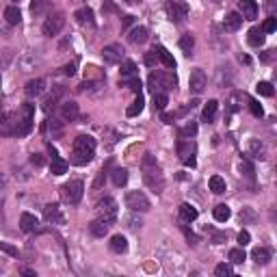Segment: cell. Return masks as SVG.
Returning a JSON list of instances; mask_svg holds the SVG:
<instances>
[{
    "label": "cell",
    "instance_id": "cell-1",
    "mask_svg": "<svg viewBox=\"0 0 277 277\" xmlns=\"http://www.w3.org/2000/svg\"><path fill=\"white\" fill-rule=\"evenodd\" d=\"M93 154H95V139L89 137V134H80V137L74 139V145H72V165H89L93 160Z\"/></svg>",
    "mask_w": 277,
    "mask_h": 277
},
{
    "label": "cell",
    "instance_id": "cell-2",
    "mask_svg": "<svg viewBox=\"0 0 277 277\" xmlns=\"http://www.w3.org/2000/svg\"><path fill=\"white\" fill-rule=\"evenodd\" d=\"M141 171H143V180L145 184L152 188L154 193H162L165 188V176H162L158 162L152 154H145L143 160H141Z\"/></svg>",
    "mask_w": 277,
    "mask_h": 277
},
{
    "label": "cell",
    "instance_id": "cell-3",
    "mask_svg": "<svg viewBox=\"0 0 277 277\" xmlns=\"http://www.w3.org/2000/svg\"><path fill=\"white\" fill-rule=\"evenodd\" d=\"M148 83L154 93H167V91H173L178 87V78L173 72H152Z\"/></svg>",
    "mask_w": 277,
    "mask_h": 277
},
{
    "label": "cell",
    "instance_id": "cell-4",
    "mask_svg": "<svg viewBox=\"0 0 277 277\" xmlns=\"http://www.w3.org/2000/svg\"><path fill=\"white\" fill-rule=\"evenodd\" d=\"M83 193H85V186L80 180H69L61 186V197H63V202L69 206L78 204L80 199H83Z\"/></svg>",
    "mask_w": 277,
    "mask_h": 277
},
{
    "label": "cell",
    "instance_id": "cell-5",
    "mask_svg": "<svg viewBox=\"0 0 277 277\" xmlns=\"http://www.w3.org/2000/svg\"><path fill=\"white\" fill-rule=\"evenodd\" d=\"M176 150H178V156H180V160L184 162V165H186V167H195V152H197L195 141L180 137V141H178V145H176Z\"/></svg>",
    "mask_w": 277,
    "mask_h": 277
},
{
    "label": "cell",
    "instance_id": "cell-6",
    "mask_svg": "<svg viewBox=\"0 0 277 277\" xmlns=\"http://www.w3.org/2000/svg\"><path fill=\"white\" fill-rule=\"evenodd\" d=\"M97 219L106 221L108 225L115 223V219H117V202L113 197H104L100 204H97Z\"/></svg>",
    "mask_w": 277,
    "mask_h": 277
},
{
    "label": "cell",
    "instance_id": "cell-7",
    "mask_svg": "<svg viewBox=\"0 0 277 277\" xmlns=\"http://www.w3.org/2000/svg\"><path fill=\"white\" fill-rule=\"evenodd\" d=\"M126 206L132 210V213H148V210L152 208L150 199L145 197V193H141V191H130L126 195Z\"/></svg>",
    "mask_w": 277,
    "mask_h": 277
},
{
    "label": "cell",
    "instance_id": "cell-8",
    "mask_svg": "<svg viewBox=\"0 0 277 277\" xmlns=\"http://www.w3.org/2000/svg\"><path fill=\"white\" fill-rule=\"evenodd\" d=\"M165 11L171 18V22H176V24H182V22L188 18V7L182 0H169V2L165 4Z\"/></svg>",
    "mask_w": 277,
    "mask_h": 277
},
{
    "label": "cell",
    "instance_id": "cell-9",
    "mask_svg": "<svg viewBox=\"0 0 277 277\" xmlns=\"http://www.w3.org/2000/svg\"><path fill=\"white\" fill-rule=\"evenodd\" d=\"M63 26H65V13H54V15H50L46 22H43V35L46 37H54V35H59V32L63 31Z\"/></svg>",
    "mask_w": 277,
    "mask_h": 277
},
{
    "label": "cell",
    "instance_id": "cell-10",
    "mask_svg": "<svg viewBox=\"0 0 277 277\" xmlns=\"http://www.w3.org/2000/svg\"><path fill=\"white\" fill-rule=\"evenodd\" d=\"M102 59L106 65H117L123 61V48L119 43H111V46L102 48Z\"/></svg>",
    "mask_w": 277,
    "mask_h": 277
},
{
    "label": "cell",
    "instance_id": "cell-11",
    "mask_svg": "<svg viewBox=\"0 0 277 277\" xmlns=\"http://www.w3.org/2000/svg\"><path fill=\"white\" fill-rule=\"evenodd\" d=\"M206 85H208V76H206L204 69H199V67L193 69L191 78H188V89H191L195 95H199L206 89Z\"/></svg>",
    "mask_w": 277,
    "mask_h": 277
},
{
    "label": "cell",
    "instance_id": "cell-12",
    "mask_svg": "<svg viewBox=\"0 0 277 277\" xmlns=\"http://www.w3.org/2000/svg\"><path fill=\"white\" fill-rule=\"evenodd\" d=\"M37 227H39V221H37L35 215L22 213V216H20V230L24 232V234H32V232H37Z\"/></svg>",
    "mask_w": 277,
    "mask_h": 277
},
{
    "label": "cell",
    "instance_id": "cell-13",
    "mask_svg": "<svg viewBox=\"0 0 277 277\" xmlns=\"http://www.w3.org/2000/svg\"><path fill=\"white\" fill-rule=\"evenodd\" d=\"M15 130H18V115L11 113L0 122V137H11V134H15Z\"/></svg>",
    "mask_w": 277,
    "mask_h": 277
},
{
    "label": "cell",
    "instance_id": "cell-14",
    "mask_svg": "<svg viewBox=\"0 0 277 277\" xmlns=\"http://www.w3.org/2000/svg\"><path fill=\"white\" fill-rule=\"evenodd\" d=\"M247 156H251V158H256V160H264V158H267V148L262 145V141H258V139L249 141Z\"/></svg>",
    "mask_w": 277,
    "mask_h": 277
},
{
    "label": "cell",
    "instance_id": "cell-15",
    "mask_svg": "<svg viewBox=\"0 0 277 277\" xmlns=\"http://www.w3.org/2000/svg\"><path fill=\"white\" fill-rule=\"evenodd\" d=\"M241 15L243 20H256L258 18V4L256 0H241Z\"/></svg>",
    "mask_w": 277,
    "mask_h": 277
},
{
    "label": "cell",
    "instance_id": "cell-16",
    "mask_svg": "<svg viewBox=\"0 0 277 277\" xmlns=\"http://www.w3.org/2000/svg\"><path fill=\"white\" fill-rule=\"evenodd\" d=\"M128 41L132 43V46H141V43H145L148 41V29H145V26H134V29L128 32Z\"/></svg>",
    "mask_w": 277,
    "mask_h": 277
},
{
    "label": "cell",
    "instance_id": "cell-17",
    "mask_svg": "<svg viewBox=\"0 0 277 277\" xmlns=\"http://www.w3.org/2000/svg\"><path fill=\"white\" fill-rule=\"evenodd\" d=\"M24 91H26V95L29 97H39L43 91H46V83H43L41 78H35V80H29L24 87Z\"/></svg>",
    "mask_w": 277,
    "mask_h": 277
},
{
    "label": "cell",
    "instance_id": "cell-18",
    "mask_svg": "<svg viewBox=\"0 0 277 277\" xmlns=\"http://www.w3.org/2000/svg\"><path fill=\"white\" fill-rule=\"evenodd\" d=\"M43 216H46L48 223H63V215H61L57 204H48L46 208H43Z\"/></svg>",
    "mask_w": 277,
    "mask_h": 277
},
{
    "label": "cell",
    "instance_id": "cell-19",
    "mask_svg": "<svg viewBox=\"0 0 277 277\" xmlns=\"http://www.w3.org/2000/svg\"><path fill=\"white\" fill-rule=\"evenodd\" d=\"M241 24H243V15L241 13H236V11H232V13H227L225 15V22H223V29L227 32H234L241 29Z\"/></svg>",
    "mask_w": 277,
    "mask_h": 277
},
{
    "label": "cell",
    "instance_id": "cell-20",
    "mask_svg": "<svg viewBox=\"0 0 277 277\" xmlns=\"http://www.w3.org/2000/svg\"><path fill=\"white\" fill-rule=\"evenodd\" d=\"M61 117H63V122H76L78 119V104L76 102H63Z\"/></svg>",
    "mask_w": 277,
    "mask_h": 277
},
{
    "label": "cell",
    "instance_id": "cell-21",
    "mask_svg": "<svg viewBox=\"0 0 277 277\" xmlns=\"http://www.w3.org/2000/svg\"><path fill=\"white\" fill-rule=\"evenodd\" d=\"M108 230H111V225L106 223V221H102V219H95V221H91V225H89V232L93 234L95 238H104L108 234Z\"/></svg>",
    "mask_w": 277,
    "mask_h": 277
},
{
    "label": "cell",
    "instance_id": "cell-22",
    "mask_svg": "<svg viewBox=\"0 0 277 277\" xmlns=\"http://www.w3.org/2000/svg\"><path fill=\"white\" fill-rule=\"evenodd\" d=\"M108 247H111L113 253H126L128 251V241L122 234H115L111 238V243H108Z\"/></svg>",
    "mask_w": 277,
    "mask_h": 277
},
{
    "label": "cell",
    "instance_id": "cell-23",
    "mask_svg": "<svg viewBox=\"0 0 277 277\" xmlns=\"http://www.w3.org/2000/svg\"><path fill=\"white\" fill-rule=\"evenodd\" d=\"M216 111H219V102L216 100H208L206 102V106H204V111H202V119L204 122H215V117H216Z\"/></svg>",
    "mask_w": 277,
    "mask_h": 277
},
{
    "label": "cell",
    "instance_id": "cell-24",
    "mask_svg": "<svg viewBox=\"0 0 277 277\" xmlns=\"http://www.w3.org/2000/svg\"><path fill=\"white\" fill-rule=\"evenodd\" d=\"M264 39H267V37H264V31H262V29H258V26H253V29L249 31V35H247V41L251 43L253 48L264 46Z\"/></svg>",
    "mask_w": 277,
    "mask_h": 277
},
{
    "label": "cell",
    "instance_id": "cell-25",
    "mask_svg": "<svg viewBox=\"0 0 277 277\" xmlns=\"http://www.w3.org/2000/svg\"><path fill=\"white\" fill-rule=\"evenodd\" d=\"M251 260L256 264H269L271 262V251L267 247H256L251 251Z\"/></svg>",
    "mask_w": 277,
    "mask_h": 277
},
{
    "label": "cell",
    "instance_id": "cell-26",
    "mask_svg": "<svg viewBox=\"0 0 277 277\" xmlns=\"http://www.w3.org/2000/svg\"><path fill=\"white\" fill-rule=\"evenodd\" d=\"M4 20H7V24H11V26H18V24H20V20H22L20 7L11 4V7L4 9Z\"/></svg>",
    "mask_w": 277,
    "mask_h": 277
},
{
    "label": "cell",
    "instance_id": "cell-27",
    "mask_svg": "<svg viewBox=\"0 0 277 277\" xmlns=\"http://www.w3.org/2000/svg\"><path fill=\"white\" fill-rule=\"evenodd\" d=\"M178 210H180V219L184 223H193V221L197 219V210H195L191 204H182Z\"/></svg>",
    "mask_w": 277,
    "mask_h": 277
},
{
    "label": "cell",
    "instance_id": "cell-28",
    "mask_svg": "<svg viewBox=\"0 0 277 277\" xmlns=\"http://www.w3.org/2000/svg\"><path fill=\"white\" fill-rule=\"evenodd\" d=\"M76 20H78V24H89V26H93V24H95V20H93V11H91L89 7H83V9L76 11Z\"/></svg>",
    "mask_w": 277,
    "mask_h": 277
},
{
    "label": "cell",
    "instance_id": "cell-29",
    "mask_svg": "<svg viewBox=\"0 0 277 277\" xmlns=\"http://www.w3.org/2000/svg\"><path fill=\"white\" fill-rule=\"evenodd\" d=\"M156 52H158V61L165 63V67H169V69H176V59L169 54V50L167 48H162V46H156Z\"/></svg>",
    "mask_w": 277,
    "mask_h": 277
},
{
    "label": "cell",
    "instance_id": "cell-30",
    "mask_svg": "<svg viewBox=\"0 0 277 277\" xmlns=\"http://www.w3.org/2000/svg\"><path fill=\"white\" fill-rule=\"evenodd\" d=\"M213 215H215V219L219 221V223H225V221H227V219H230V216H232V210H230V206H225V204H219V206H215Z\"/></svg>",
    "mask_w": 277,
    "mask_h": 277
},
{
    "label": "cell",
    "instance_id": "cell-31",
    "mask_svg": "<svg viewBox=\"0 0 277 277\" xmlns=\"http://www.w3.org/2000/svg\"><path fill=\"white\" fill-rule=\"evenodd\" d=\"M111 178H113V184H115V186H126V182H128V169L117 167V169H113Z\"/></svg>",
    "mask_w": 277,
    "mask_h": 277
},
{
    "label": "cell",
    "instance_id": "cell-32",
    "mask_svg": "<svg viewBox=\"0 0 277 277\" xmlns=\"http://www.w3.org/2000/svg\"><path fill=\"white\" fill-rule=\"evenodd\" d=\"M52 0H32L31 2V13L32 15H43L48 9H50Z\"/></svg>",
    "mask_w": 277,
    "mask_h": 277
},
{
    "label": "cell",
    "instance_id": "cell-33",
    "mask_svg": "<svg viewBox=\"0 0 277 277\" xmlns=\"http://www.w3.org/2000/svg\"><path fill=\"white\" fill-rule=\"evenodd\" d=\"M180 48H182V52L186 54V57H191V54H193L195 37L191 35V32H186V35H182V37H180Z\"/></svg>",
    "mask_w": 277,
    "mask_h": 277
},
{
    "label": "cell",
    "instance_id": "cell-34",
    "mask_svg": "<svg viewBox=\"0 0 277 277\" xmlns=\"http://www.w3.org/2000/svg\"><path fill=\"white\" fill-rule=\"evenodd\" d=\"M50 171H52V176H63V173L67 171V162H65L61 156H54L52 165H50Z\"/></svg>",
    "mask_w": 277,
    "mask_h": 277
},
{
    "label": "cell",
    "instance_id": "cell-35",
    "mask_svg": "<svg viewBox=\"0 0 277 277\" xmlns=\"http://www.w3.org/2000/svg\"><path fill=\"white\" fill-rule=\"evenodd\" d=\"M210 191H213L215 195H221V193H225V180L221 176H213L210 178Z\"/></svg>",
    "mask_w": 277,
    "mask_h": 277
},
{
    "label": "cell",
    "instance_id": "cell-36",
    "mask_svg": "<svg viewBox=\"0 0 277 277\" xmlns=\"http://www.w3.org/2000/svg\"><path fill=\"white\" fill-rule=\"evenodd\" d=\"M143 106H145V102H143V95L137 93V100L132 102V106H128V117H137L141 111H143Z\"/></svg>",
    "mask_w": 277,
    "mask_h": 277
},
{
    "label": "cell",
    "instance_id": "cell-37",
    "mask_svg": "<svg viewBox=\"0 0 277 277\" xmlns=\"http://www.w3.org/2000/svg\"><path fill=\"white\" fill-rule=\"evenodd\" d=\"M39 63V59L32 57V54H24V57L20 59V65H22V72H31L35 65Z\"/></svg>",
    "mask_w": 277,
    "mask_h": 277
},
{
    "label": "cell",
    "instance_id": "cell-38",
    "mask_svg": "<svg viewBox=\"0 0 277 277\" xmlns=\"http://www.w3.org/2000/svg\"><path fill=\"white\" fill-rule=\"evenodd\" d=\"M230 260H232V264H243V262H245V260H247L245 249H243V247L232 249V251H230Z\"/></svg>",
    "mask_w": 277,
    "mask_h": 277
},
{
    "label": "cell",
    "instance_id": "cell-39",
    "mask_svg": "<svg viewBox=\"0 0 277 277\" xmlns=\"http://www.w3.org/2000/svg\"><path fill=\"white\" fill-rule=\"evenodd\" d=\"M48 128H50V132H52V139H61L63 137V126H61L59 119H50V122H48Z\"/></svg>",
    "mask_w": 277,
    "mask_h": 277
},
{
    "label": "cell",
    "instance_id": "cell-40",
    "mask_svg": "<svg viewBox=\"0 0 277 277\" xmlns=\"http://www.w3.org/2000/svg\"><path fill=\"white\" fill-rule=\"evenodd\" d=\"M122 85H128L134 93H141V80L137 76H128V78H122Z\"/></svg>",
    "mask_w": 277,
    "mask_h": 277
},
{
    "label": "cell",
    "instance_id": "cell-41",
    "mask_svg": "<svg viewBox=\"0 0 277 277\" xmlns=\"http://www.w3.org/2000/svg\"><path fill=\"white\" fill-rule=\"evenodd\" d=\"M122 76L123 78H128V76H137V65H134V61H123L122 63Z\"/></svg>",
    "mask_w": 277,
    "mask_h": 277
},
{
    "label": "cell",
    "instance_id": "cell-42",
    "mask_svg": "<svg viewBox=\"0 0 277 277\" xmlns=\"http://www.w3.org/2000/svg\"><path fill=\"white\" fill-rule=\"evenodd\" d=\"M241 173L245 178H249V180H253L256 178V171H253V165L249 160H241Z\"/></svg>",
    "mask_w": 277,
    "mask_h": 277
},
{
    "label": "cell",
    "instance_id": "cell-43",
    "mask_svg": "<svg viewBox=\"0 0 277 277\" xmlns=\"http://www.w3.org/2000/svg\"><path fill=\"white\" fill-rule=\"evenodd\" d=\"M241 221L243 223H253V221H256V210L249 208V206L247 208H243L241 210Z\"/></svg>",
    "mask_w": 277,
    "mask_h": 277
},
{
    "label": "cell",
    "instance_id": "cell-44",
    "mask_svg": "<svg viewBox=\"0 0 277 277\" xmlns=\"http://www.w3.org/2000/svg\"><path fill=\"white\" fill-rule=\"evenodd\" d=\"M197 134V123H186L184 128H180V137L182 139H191Z\"/></svg>",
    "mask_w": 277,
    "mask_h": 277
},
{
    "label": "cell",
    "instance_id": "cell-45",
    "mask_svg": "<svg viewBox=\"0 0 277 277\" xmlns=\"http://www.w3.org/2000/svg\"><path fill=\"white\" fill-rule=\"evenodd\" d=\"M256 89H258V93L264 95V97H273V93H275V91H273V85H271V83H258Z\"/></svg>",
    "mask_w": 277,
    "mask_h": 277
},
{
    "label": "cell",
    "instance_id": "cell-46",
    "mask_svg": "<svg viewBox=\"0 0 277 277\" xmlns=\"http://www.w3.org/2000/svg\"><path fill=\"white\" fill-rule=\"evenodd\" d=\"M167 93H154V108H158V111H165L167 108Z\"/></svg>",
    "mask_w": 277,
    "mask_h": 277
},
{
    "label": "cell",
    "instance_id": "cell-47",
    "mask_svg": "<svg viewBox=\"0 0 277 277\" xmlns=\"http://www.w3.org/2000/svg\"><path fill=\"white\" fill-rule=\"evenodd\" d=\"M0 251L7 253V256H11V258H18V249H15L13 245H9V243H2V241H0Z\"/></svg>",
    "mask_w": 277,
    "mask_h": 277
},
{
    "label": "cell",
    "instance_id": "cell-48",
    "mask_svg": "<svg viewBox=\"0 0 277 277\" xmlns=\"http://www.w3.org/2000/svg\"><path fill=\"white\" fill-rule=\"evenodd\" d=\"M262 31H264V32H275V31H277V20L273 18V15H271V18H267V22L262 24Z\"/></svg>",
    "mask_w": 277,
    "mask_h": 277
},
{
    "label": "cell",
    "instance_id": "cell-49",
    "mask_svg": "<svg viewBox=\"0 0 277 277\" xmlns=\"http://www.w3.org/2000/svg\"><path fill=\"white\" fill-rule=\"evenodd\" d=\"M249 108H251L253 117H262L264 115V111H262V106H260L258 100H249Z\"/></svg>",
    "mask_w": 277,
    "mask_h": 277
},
{
    "label": "cell",
    "instance_id": "cell-50",
    "mask_svg": "<svg viewBox=\"0 0 277 277\" xmlns=\"http://www.w3.org/2000/svg\"><path fill=\"white\" fill-rule=\"evenodd\" d=\"M11 59H13V52H11V50H4L2 54H0V69L7 67V65L11 63Z\"/></svg>",
    "mask_w": 277,
    "mask_h": 277
},
{
    "label": "cell",
    "instance_id": "cell-51",
    "mask_svg": "<svg viewBox=\"0 0 277 277\" xmlns=\"http://www.w3.org/2000/svg\"><path fill=\"white\" fill-rule=\"evenodd\" d=\"M215 273L219 277H225V275H232V267L230 264H219V267L215 269Z\"/></svg>",
    "mask_w": 277,
    "mask_h": 277
},
{
    "label": "cell",
    "instance_id": "cell-52",
    "mask_svg": "<svg viewBox=\"0 0 277 277\" xmlns=\"http://www.w3.org/2000/svg\"><path fill=\"white\" fill-rule=\"evenodd\" d=\"M145 63H148L150 67H152V65H154V63H158V52H156V48H154V50H152V52L148 54V57H145Z\"/></svg>",
    "mask_w": 277,
    "mask_h": 277
},
{
    "label": "cell",
    "instance_id": "cell-53",
    "mask_svg": "<svg viewBox=\"0 0 277 277\" xmlns=\"http://www.w3.org/2000/svg\"><path fill=\"white\" fill-rule=\"evenodd\" d=\"M249 241H251V236H249V232H245V230H243L241 234H238V243H241V247H245Z\"/></svg>",
    "mask_w": 277,
    "mask_h": 277
},
{
    "label": "cell",
    "instance_id": "cell-54",
    "mask_svg": "<svg viewBox=\"0 0 277 277\" xmlns=\"http://www.w3.org/2000/svg\"><path fill=\"white\" fill-rule=\"evenodd\" d=\"M104 178H106V171L102 169V171H100V176H97V178H95V182H93V188H95V191L102 186V182H104Z\"/></svg>",
    "mask_w": 277,
    "mask_h": 277
},
{
    "label": "cell",
    "instance_id": "cell-55",
    "mask_svg": "<svg viewBox=\"0 0 277 277\" xmlns=\"http://www.w3.org/2000/svg\"><path fill=\"white\" fill-rule=\"evenodd\" d=\"M31 162H32V165H35V167H41V165H43L41 154H32V156H31Z\"/></svg>",
    "mask_w": 277,
    "mask_h": 277
},
{
    "label": "cell",
    "instance_id": "cell-56",
    "mask_svg": "<svg viewBox=\"0 0 277 277\" xmlns=\"http://www.w3.org/2000/svg\"><path fill=\"white\" fill-rule=\"evenodd\" d=\"M63 74L65 76H74L76 74V65L72 63V65H65V67H63Z\"/></svg>",
    "mask_w": 277,
    "mask_h": 277
},
{
    "label": "cell",
    "instance_id": "cell-57",
    "mask_svg": "<svg viewBox=\"0 0 277 277\" xmlns=\"http://www.w3.org/2000/svg\"><path fill=\"white\" fill-rule=\"evenodd\" d=\"M173 119H176V115H167V113H162V122L165 123H173Z\"/></svg>",
    "mask_w": 277,
    "mask_h": 277
},
{
    "label": "cell",
    "instance_id": "cell-58",
    "mask_svg": "<svg viewBox=\"0 0 277 277\" xmlns=\"http://www.w3.org/2000/svg\"><path fill=\"white\" fill-rule=\"evenodd\" d=\"M238 61H241V63H245V65H249V63H251V59H249L247 54H241V57H238Z\"/></svg>",
    "mask_w": 277,
    "mask_h": 277
},
{
    "label": "cell",
    "instance_id": "cell-59",
    "mask_svg": "<svg viewBox=\"0 0 277 277\" xmlns=\"http://www.w3.org/2000/svg\"><path fill=\"white\" fill-rule=\"evenodd\" d=\"M132 24V15H126V18H123V26H130Z\"/></svg>",
    "mask_w": 277,
    "mask_h": 277
},
{
    "label": "cell",
    "instance_id": "cell-60",
    "mask_svg": "<svg viewBox=\"0 0 277 277\" xmlns=\"http://www.w3.org/2000/svg\"><path fill=\"white\" fill-rule=\"evenodd\" d=\"M126 2H128V4H139L141 0H126Z\"/></svg>",
    "mask_w": 277,
    "mask_h": 277
},
{
    "label": "cell",
    "instance_id": "cell-61",
    "mask_svg": "<svg viewBox=\"0 0 277 277\" xmlns=\"http://www.w3.org/2000/svg\"><path fill=\"white\" fill-rule=\"evenodd\" d=\"M0 111H2V100H0Z\"/></svg>",
    "mask_w": 277,
    "mask_h": 277
},
{
    "label": "cell",
    "instance_id": "cell-62",
    "mask_svg": "<svg viewBox=\"0 0 277 277\" xmlns=\"http://www.w3.org/2000/svg\"><path fill=\"white\" fill-rule=\"evenodd\" d=\"M72 2H80V0H72Z\"/></svg>",
    "mask_w": 277,
    "mask_h": 277
}]
</instances>
